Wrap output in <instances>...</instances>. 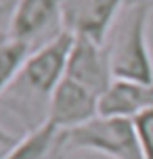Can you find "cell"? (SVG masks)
Listing matches in <instances>:
<instances>
[{"label": "cell", "mask_w": 153, "mask_h": 159, "mask_svg": "<svg viewBox=\"0 0 153 159\" xmlns=\"http://www.w3.org/2000/svg\"><path fill=\"white\" fill-rule=\"evenodd\" d=\"M2 8H4V4H0V11H2Z\"/></svg>", "instance_id": "obj_12"}, {"label": "cell", "mask_w": 153, "mask_h": 159, "mask_svg": "<svg viewBox=\"0 0 153 159\" xmlns=\"http://www.w3.org/2000/svg\"><path fill=\"white\" fill-rule=\"evenodd\" d=\"M63 30V0H17L4 36L36 50Z\"/></svg>", "instance_id": "obj_4"}, {"label": "cell", "mask_w": 153, "mask_h": 159, "mask_svg": "<svg viewBox=\"0 0 153 159\" xmlns=\"http://www.w3.org/2000/svg\"><path fill=\"white\" fill-rule=\"evenodd\" d=\"M137 128L138 147H141V157L153 159V109L141 113L138 117L132 119Z\"/></svg>", "instance_id": "obj_10"}, {"label": "cell", "mask_w": 153, "mask_h": 159, "mask_svg": "<svg viewBox=\"0 0 153 159\" xmlns=\"http://www.w3.org/2000/svg\"><path fill=\"white\" fill-rule=\"evenodd\" d=\"M72 32H63L30 52L13 84L0 96L27 130H34L49 117V103L67 69V59L73 46Z\"/></svg>", "instance_id": "obj_1"}, {"label": "cell", "mask_w": 153, "mask_h": 159, "mask_svg": "<svg viewBox=\"0 0 153 159\" xmlns=\"http://www.w3.org/2000/svg\"><path fill=\"white\" fill-rule=\"evenodd\" d=\"M101 96L69 75H63L49 103V121L59 130L82 126L99 115Z\"/></svg>", "instance_id": "obj_5"}, {"label": "cell", "mask_w": 153, "mask_h": 159, "mask_svg": "<svg viewBox=\"0 0 153 159\" xmlns=\"http://www.w3.org/2000/svg\"><path fill=\"white\" fill-rule=\"evenodd\" d=\"M34 48L17 42V40L4 38L0 40V96L7 92V88L13 84V80L17 78L19 69L23 67L25 59L30 57Z\"/></svg>", "instance_id": "obj_9"}, {"label": "cell", "mask_w": 153, "mask_h": 159, "mask_svg": "<svg viewBox=\"0 0 153 159\" xmlns=\"http://www.w3.org/2000/svg\"><path fill=\"white\" fill-rule=\"evenodd\" d=\"M63 153L90 151L107 159H143L132 119L97 115L82 126L61 130Z\"/></svg>", "instance_id": "obj_3"}, {"label": "cell", "mask_w": 153, "mask_h": 159, "mask_svg": "<svg viewBox=\"0 0 153 159\" xmlns=\"http://www.w3.org/2000/svg\"><path fill=\"white\" fill-rule=\"evenodd\" d=\"M124 2L126 0H63V27L73 36L105 44Z\"/></svg>", "instance_id": "obj_6"}, {"label": "cell", "mask_w": 153, "mask_h": 159, "mask_svg": "<svg viewBox=\"0 0 153 159\" xmlns=\"http://www.w3.org/2000/svg\"><path fill=\"white\" fill-rule=\"evenodd\" d=\"M145 2H151V4H153V0H145Z\"/></svg>", "instance_id": "obj_13"}, {"label": "cell", "mask_w": 153, "mask_h": 159, "mask_svg": "<svg viewBox=\"0 0 153 159\" xmlns=\"http://www.w3.org/2000/svg\"><path fill=\"white\" fill-rule=\"evenodd\" d=\"M65 75L73 78L76 82H80L86 88H90L92 92H97L99 96H103V92L113 82L105 46L97 44L90 38L76 36L69 59H67Z\"/></svg>", "instance_id": "obj_7"}, {"label": "cell", "mask_w": 153, "mask_h": 159, "mask_svg": "<svg viewBox=\"0 0 153 159\" xmlns=\"http://www.w3.org/2000/svg\"><path fill=\"white\" fill-rule=\"evenodd\" d=\"M153 109V84L113 80L99 101V115L134 119Z\"/></svg>", "instance_id": "obj_8"}, {"label": "cell", "mask_w": 153, "mask_h": 159, "mask_svg": "<svg viewBox=\"0 0 153 159\" xmlns=\"http://www.w3.org/2000/svg\"><path fill=\"white\" fill-rule=\"evenodd\" d=\"M151 2L126 0L105 40V52L113 80L153 84V57L147 42Z\"/></svg>", "instance_id": "obj_2"}, {"label": "cell", "mask_w": 153, "mask_h": 159, "mask_svg": "<svg viewBox=\"0 0 153 159\" xmlns=\"http://www.w3.org/2000/svg\"><path fill=\"white\" fill-rule=\"evenodd\" d=\"M19 140H21V136L13 134V132H8L0 126V159H7L13 153V149L19 144Z\"/></svg>", "instance_id": "obj_11"}]
</instances>
